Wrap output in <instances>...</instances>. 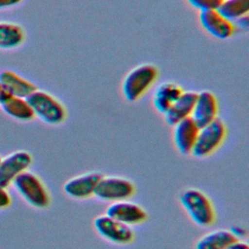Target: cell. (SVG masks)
Here are the masks:
<instances>
[{
  "label": "cell",
  "instance_id": "1",
  "mask_svg": "<svg viewBox=\"0 0 249 249\" xmlns=\"http://www.w3.org/2000/svg\"><path fill=\"white\" fill-rule=\"evenodd\" d=\"M179 201L191 220L199 227H209L216 219L214 206L200 190L189 188L179 195Z\"/></svg>",
  "mask_w": 249,
  "mask_h": 249
},
{
  "label": "cell",
  "instance_id": "2",
  "mask_svg": "<svg viewBox=\"0 0 249 249\" xmlns=\"http://www.w3.org/2000/svg\"><path fill=\"white\" fill-rule=\"evenodd\" d=\"M34 117L48 124L57 125L64 122L66 110L63 104L49 92L35 89L26 97Z\"/></svg>",
  "mask_w": 249,
  "mask_h": 249
},
{
  "label": "cell",
  "instance_id": "3",
  "mask_svg": "<svg viewBox=\"0 0 249 249\" xmlns=\"http://www.w3.org/2000/svg\"><path fill=\"white\" fill-rule=\"evenodd\" d=\"M158 75V68L149 63L138 65L130 70L122 84L124 98L129 102L139 99L156 82Z\"/></svg>",
  "mask_w": 249,
  "mask_h": 249
},
{
  "label": "cell",
  "instance_id": "4",
  "mask_svg": "<svg viewBox=\"0 0 249 249\" xmlns=\"http://www.w3.org/2000/svg\"><path fill=\"white\" fill-rule=\"evenodd\" d=\"M12 184L20 196L31 206L43 209L50 205L49 192L36 174L25 170L17 176Z\"/></svg>",
  "mask_w": 249,
  "mask_h": 249
},
{
  "label": "cell",
  "instance_id": "5",
  "mask_svg": "<svg viewBox=\"0 0 249 249\" xmlns=\"http://www.w3.org/2000/svg\"><path fill=\"white\" fill-rule=\"evenodd\" d=\"M226 124L219 118L199 127L197 137L191 155L198 159L210 156L221 146L226 137Z\"/></svg>",
  "mask_w": 249,
  "mask_h": 249
},
{
  "label": "cell",
  "instance_id": "6",
  "mask_svg": "<svg viewBox=\"0 0 249 249\" xmlns=\"http://www.w3.org/2000/svg\"><path fill=\"white\" fill-rule=\"evenodd\" d=\"M135 193L134 184L127 178L120 176H102L94 196L105 201H121L131 197Z\"/></svg>",
  "mask_w": 249,
  "mask_h": 249
},
{
  "label": "cell",
  "instance_id": "7",
  "mask_svg": "<svg viewBox=\"0 0 249 249\" xmlns=\"http://www.w3.org/2000/svg\"><path fill=\"white\" fill-rule=\"evenodd\" d=\"M96 232L104 239L115 244H128L134 238L132 229L108 215H99L93 221Z\"/></svg>",
  "mask_w": 249,
  "mask_h": 249
},
{
  "label": "cell",
  "instance_id": "8",
  "mask_svg": "<svg viewBox=\"0 0 249 249\" xmlns=\"http://www.w3.org/2000/svg\"><path fill=\"white\" fill-rule=\"evenodd\" d=\"M32 163V156L27 151L19 150L9 154L0 160V186L7 188Z\"/></svg>",
  "mask_w": 249,
  "mask_h": 249
},
{
  "label": "cell",
  "instance_id": "9",
  "mask_svg": "<svg viewBox=\"0 0 249 249\" xmlns=\"http://www.w3.org/2000/svg\"><path fill=\"white\" fill-rule=\"evenodd\" d=\"M105 214L129 227L142 224L148 219V214L142 206L127 199L112 202L106 208Z\"/></svg>",
  "mask_w": 249,
  "mask_h": 249
},
{
  "label": "cell",
  "instance_id": "10",
  "mask_svg": "<svg viewBox=\"0 0 249 249\" xmlns=\"http://www.w3.org/2000/svg\"><path fill=\"white\" fill-rule=\"evenodd\" d=\"M102 175L98 172H87L67 180L63 185L64 193L75 199H85L94 196Z\"/></svg>",
  "mask_w": 249,
  "mask_h": 249
},
{
  "label": "cell",
  "instance_id": "11",
  "mask_svg": "<svg viewBox=\"0 0 249 249\" xmlns=\"http://www.w3.org/2000/svg\"><path fill=\"white\" fill-rule=\"evenodd\" d=\"M218 100L213 92L209 90L196 92V99L191 118L201 127L218 118Z\"/></svg>",
  "mask_w": 249,
  "mask_h": 249
},
{
  "label": "cell",
  "instance_id": "12",
  "mask_svg": "<svg viewBox=\"0 0 249 249\" xmlns=\"http://www.w3.org/2000/svg\"><path fill=\"white\" fill-rule=\"evenodd\" d=\"M173 141L182 155H191L195 146L199 126L189 117L173 125Z\"/></svg>",
  "mask_w": 249,
  "mask_h": 249
},
{
  "label": "cell",
  "instance_id": "13",
  "mask_svg": "<svg viewBox=\"0 0 249 249\" xmlns=\"http://www.w3.org/2000/svg\"><path fill=\"white\" fill-rule=\"evenodd\" d=\"M199 22L210 35L217 39H228L234 31L233 22L224 18L217 10L200 12Z\"/></svg>",
  "mask_w": 249,
  "mask_h": 249
},
{
  "label": "cell",
  "instance_id": "14",
  "mask_svg": "<svg viewBox=\"0 0 249 249\" xmlns=\"http://www.w3.org/2000/svg\"><path fill=\"white\" fill-rule=\"evenodd\" d=\"M0 85L6 93L21 98H26L37 89L33 83L10 70L0 72Z\"/></svg>",
  "mask_w": 249,
  "mask_h": 249
},
{
  "label": "cell",
  "instance_id": "15",
  "mask_svg": "<svg viewBox=\"0 0 249 249\" xmlns=\"http://www.w3.org/2000/svg\"><path fill=\"white\" fill-rule=\"evenodd\" d=\"M196 99V92L183 91L179 98L163 114L165 122L169 125H174L178 122L191 117Z\"/></svg>",
  "mask_w": 249,
  "mask_h": 249
},
{
  "label": "cell",
  "instance_id": "16",
  "mask_svg": "<svg viewBox=\"0 0 249 249\" xmlns=\"http://www.w3.org/2000/svg\"><path fill=\"white\" fill-rule=\"evenodd\" d=\"M0 107L8 116L18 121L27 122L34 118L33 111L26 98L6 93L0 102Z\"/></svg>",
  "mask_w": 249,
  "mask_h": 249
},
{
  "label": "cell",
  "instance_id": "17",
  "mask_svg": "<svg viewBox=\"0 0 249 249\" xmlns=\"http://www.w3.org/2000/svg\"><path fill=\"white\" fill-rule=\"evenodd\" d=\"M182 89L174 83L166 82L160 84L155 90L153 96V104L156 110L164 114L169 107L179 98L182 94Z\"/></svg>",
  "mask_w": 249,
  "mask_h": 249
},
{
  "label": "cell",
  "instance_id": "18",
  "mask_svg": "<svg viewBox=\"0 0 249 249\" xmlns=\"http://www.w3.org/2000/svg\"><path fill=\"white\" fill-rule=\"evenodd\" d=\"M236 240L230 230H214L202 235L196 243V249H225Z\"/></svg>",
  "mask_w": 249,
  "mask_h": 249
},
{
  "label": "cell",
  "instance_id": "19",
  "mask_svg": "<svg viewBox=\"0 0 249 249\" xmlns=\"http://www.w3.org/2000/svg\"><path fill=\"white\" fill-rule=\"evenodd\" d=\"M24 39L20 26L11 22H0V49L8 50L18 47Z\"/></svg>",
  "mask_w": 249,
  "mask_h": 249
},
{
  "label": "cell",
  "instance_id": "20",
  "mask_svg": "<svg viewBox=\"0 0 249 249\" xmlns=\"http://www.w3.org/2000/svg\"><path fill=\"white\" fill-rule=\"evenodd\" d=\"M217 11L224 18L233 22L237 18L248 15L249 0H222Z\"/></svg>",
  "mask_w": 249,
  "mask_h": 249
},
{
  "label": "cell",
  "instance_id": "21",
  "mask_svg": "<svg viewBox=\"0 0 249 249\" xmlns=\"http://www.w3.org/2000/svg\"><path fill=\"white\" fill-rule=\"evenodd\" d=\"M191 6L199 12L217 10L222 0H188Z\"/></svg>",
  "mask_w": 249,
  "mask_h": 249
},
{
  "label": "cell",
  "instance_id": "22",
  "mask_svg": "<svg viewBox=\"0 0 249 249\" xmlns=\"http://www.w3.org/2000/svg\"><path fill=\"white\" fill-rule=\"evenodd\" d=\"M230 231L232 233V235L234 236L235 239H241L243 240V238H245L247 236V229L243 226H239V225H234L230 229Z\"/></svg>",
  "mask_w": 249,
  "mask_h": 249
},
{
  "label": "cell",
  "instance_id": "23",
  "mask_svg": "<svg viewBox=\"0 0 249 249\" xmlns=\"http://www.w3.org/2000/svg\"><path fill=\"white\" fill-rule=\"evenodd\" d=\"M12 203L11 196L9 193L6 191V188L0 186V209L7 208Z\"/></svg>",
  "mask_w": 249,
  "mask_h": 249
},
{
  "label": "cell",
  "instance_id": "24",
  "mask_svg": "<svg viewBox=\"0 0 249 249\" xmlns=\"http://www.w3.org/2000/svg\"><path fill=\"white\" fill-rule=\"evenodd\" d=\"M225 249H249V245L244 240L236 239L233 242H231L229 246H227Z\"/></svg>",
  "mask_w": 249,
  "mask_h": 249
},
{
  "label": "cell",
  "instance_id": "25",
  "mask_svg": "<svg viewBox=\"0 0 249 249\" xmlns=\"http://www.w3.org/2000/svg\"><path fill=\"white\" fill-rule=\"evenodd\" d=\"M234 23L241 29L247 30V28L249 27V19H248V15L243 16L239 18H237L236 20H234Z\"/></svg>",
  "mask_w": 249,
  "mask_h": 249
},
{
  "label": "cell",
  "instance_id": "26",
  "mask_svg": "<svg viewBox=\"0 0 249 249\" xmlns=\"http://www.w3.org/2000/svg\"><path fill=\"white\" fill-rule=\"evenodd\" d=\"M22 0H0V9H6L20 3Z\"/></svg>",
  "mask_w": 249,
  "mask_h": 249
},
{
  "label": "cell",
  "instance_id": "27",
  "mask_svg": "<svg viewBox=\"0 0 249 249\" xmlns=\"http://www.w3.org/2000/svg\"><path fill=\"white\" fill-rule=\"evenodd\" d=\"M5 94H6V92H5V90L3 89V88H2V86L0 85V102L2 101V99H3V97L5 96Z\"/></svg>",
  "mask_w": 249,
  "mask_h": 249
},
{
  "label": "cell",
  "instance_id": "28",
  "mask_svg": "<svg viewBox=\"0 0 249 249\" xmlns=\"http://www.w3.org/2000/svg\"><path fill=\"white\" fill-rule=\"evenodd\" d=\"M0 160H1V157H0Z\"/></svg>",
  "mask_w": 249,
  "mask_h": 249
}]
</instances>
